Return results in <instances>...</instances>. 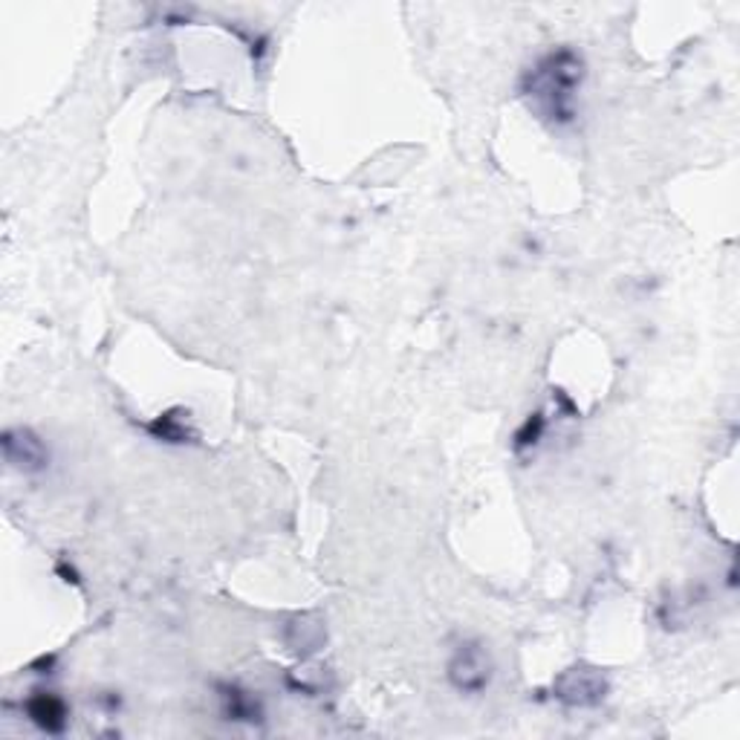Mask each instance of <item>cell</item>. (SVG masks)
<instances>
[{
  "label": "cell",
  "mask_w": 740,
  "mask_h": 740,
  "mask_svg": "<svg viewBox=\"0 0 740 740\" xmlns=\"http://www.w3.org/2000/svg\"><path fill=\"white\" fill-rule=\"evenodd\" d=\"M582 67L570 56H552L544 67H538L533 84V96L541 99L547 114L556 119H570V102H573V87H576Z\"/></svg>",
  "instance_id": "6da1fadb"
},
{
  "label": "cell",
  "mask_w": 740,
  "mask_h": 740,
  "mask_svg": "<svg viewBox=\"0 0 740 740\" xmlns=\"http://www.w3.org/2000/svg\"><path fill=\"white\" fill-rule=\"evenodd\" d=\"M29 717H33L35 724L47 729V732H61L67 724V708L64 703L52 694H41V697H35L29 703Z\"/></svg>",
  "instance_id": "3957f363"
},
{
  "label": "cell",
  "mask_w": 740,
  "mask_h": 740,
  "mask_svg": "<svg viewBox=\"0 0 740 740\" xmlns=\"http://www.w3.org/2000/svg\"><path fill=\"white\" fill-rule=\"evenodd\" d=\"M489 677H492L489 657L477 645H466V648L457 651V657L452 663V680L457 689L475 694V691L489 685Z\"/></svg>",
  "instance_id": "7a4b0ae2"
}]
</instances>
